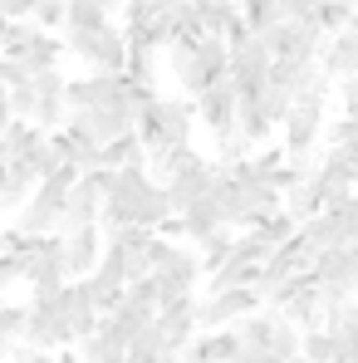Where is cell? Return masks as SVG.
Returning <instances> with one entry per match:
<instances>
[{"label":"cell","instance_id":"6da1fadb","mask_svg":"<svg viewBox=\"0 0 358 363\" xmlns=\"http://www.w3.org/2000/svg\"><path fill=\"white\" fill-rule=\"evenodd\" d=\"M191 128H196V104L191 99H162V94H152L138 108V138H142L147 152L191 143Z\"/></svg>","mask_w":358,"mask_h":363},{"label":"cell","instance_id":"7a4b0ae2","mask_svg":"<svg viewBox=\"0 0 358 363\" xmlns=\"http://www.w3.org/2000/svg\"><path fill=\"white\" fill-rule=\"evenodd\" d=\"M270 64H275V55H270L265 35L245 30V35H236V40H226V74H231L236 94H260Z\"/></svg>","mask_w":358,"mask_h":363},{"label":"cell","instance_id":"3957f363","mask_svg":"<svg viewBox=\"0 0 358 363\" xmlns=\"http://www.w3.org/2000/svg\"><path fill=\"white\" fill-rule=\"evenodd\" d=\"M324 118H329V104H319V99H295L290 113L275 128L280 143H285V152H290V157H309V152L324 143Z\"/></svg>","mask_w":358,"mask_h":363},{"label":"cell","instance_id":"277c9868","mask_svg":"<svg viewBox=\"0 0 358 363\" xmlns=\"http://www.w3.org/2000/svg\"><path fill=\"white\" fill-rule=\"evenodd\" d=\"M260 290L255 285H226V290H211L206 300H196V329H231L236 319L260 309Z\"/></svg>","mask_w":358,"mask_h":363},{"label":"cell","instance_id":"5b68a950","mask_svg":"<svg viewBox=\"0 0 358 363\" xmlns=\"http://www.w3.org/2000/svg\"><path fill=\"white\" fill-rule=\"evenodd\" d=\"M25 309H30L25 314V344H35V349H64V344H74V334L64 324V309H60V290L55 295H35Z\"/></svg>","mask_w":358,"mask_h":363},{"label":"cell","instance_id":"8992f818","mask_svg":"<svg viewBox=\"0 0 358 363\" xmlns=\"http://www.w3.org/2000/svg\"><path fill=\"white\" fill-rule=\"evenodd\" d=\"M265 45H270L275 60L309 64L319 55V45H324V30H319L314 20H275V25L265 30Z\"/></svg>","mask_w":358,"mask_h":363},{"label":"cell","instance_id":"52a82bcc","mask_svg":"<svg viewBox=\"0 0 358 363\" xmlns=\"http://www.w3.org/2000/svg\"><path fill=\"white\" fill-rule=\"evenodd\" d=\"M201 275H206V270H201V255H196V250H186V245H172V250H167V260L152 270V280H157V304L191 295Z\"/></svg>","mask_w":358,"mask_h":363},{"label":"cell","instance_id":"ba28073f","mask_svg":"<svg viewBox=\"0 0 358 363\" xmlns=\"http://www.w3.org/2000/svg\"><path fill=\"white\" fill-rule=\"evenodd\" d=\"M30 79H35V123H40L45 133L64 128V118H69V79L60 74V64L35 69Z\"/></svg>","mask_w":358,"mask_h":363},{"label":"cell","instance_id":"9c48e42d","mask_svg":"<svg viewBox=\"0 0 358 363\" xmlns=\"http://www.w3.org/2000/svg\"><path fill=\"white\" fill-rule=\"evenodd\" d=\"M236 84H231V74L226 79H216V84H206L191 104H196V123L211 133V138H221V133H231L236 128Z\"/></svg>","mask_w":358,"mask_h":363},{"label":"cell","instance_id":"30bf717a","mask_svg":"<svg viewBox=\"0 0 358 363\" xmlns=\"http://www.w3.org/2000/svg\"><path fill=\"white\" fill-rule=\"evenodd\" d=\"M157 334H162V344L172 349V354H181L186 344H191V334H196V300L191 295H181V300H167L157 304Z\"/></svg>","mask_w":358,"mask_h":363},{"label":"cell","instance_id":"8fae6325","mask_svg":"<svg viewBox=\"0 0 358 363\" xmlns=\"http://www.w3.org/2000/svg\"><path fill=\"white\" fill-rule=\"evenodd\" d=\"M60 309H64V324H69V334H74V344L84 339V334H94L99 329V309L89 300V290H84V280H64L60 285Z\"/></svg>","mask_w":358,"mask_h":363},{"label":"cell","instance_id":"7c38bea8","mask_svg":"<svg viewBox=\"0 0 358 363\" xmlns=\"http://www.w3.org/2000/svg\"><path fill=\"white\" fill-rule=\"evenodd\" d=\"M104 255V226H79V231H64V265H69V280L89 275Z\"/></svg>","mask_w":358,"mask_h":363},{"label":"cell","instance_id":"4fadbf2b","mask_svg":"<svg viewBox=\"0 0 358 363\" xmlns=\"http://www.w3.org/2000/svg\"><path fill=\"white\" fill-rule=\"evenodd\" d=\"M84 64L99 69V74H123V69H128V40H123V25H104V30L94 35V45H89Z\"/></svg>","mask_w":358,"mask_h":363},{"label":"cell","instance_id":"5bb4252c","mask_svg":"<svg viewBox=\"0 0 358 363\" xmlns=\"http://www.w3.org/2000/svg\"><path fill=\"white\" fill-rule=\"evenodd\" d=\"M314 177L334 182V186H358V143H339V147H324V157H314Z\"/></svg>","mask_w":358,"mask_h":363},{"label":"cell","instance_id":"9a60e30c","mask_svg":"<svg viewBox=\"0 0 358 363\" xmlns=\"http://www.w3.org/2000/svg\"><path fill=\"white\" fill-rule=\"evenodd\" d=\"M275 324H280V314H275L270 304H260L255 314H245V319H236V339H240V349H255V354H270V339H275Z\"/></svg>","mask_w":358,"mask_h":363},{"label":"cell","instance_id":"2e32d148","mask_svg":"<svg viewBox=\"0 0 358 363\" xmlns=\"http://www.w3.org/2000/svg\"><path fill=\"white\" fill-rule=\"evenodd\" d=\"M216 226H226V221H221V206H216V196H211V186H206V191L181 211V236H186V241H201V236H211Z\"/></svg>","mask_w":358,"mask_h":363},{"label":"cell","instance_id":"e0dca14e","mask_svg":"<svg viewBox=\"0 0 358 363\" xmlns=\"http://www.w3.org/2000/svg\"><path fill=\"white\" fill-rule=\"evenodd\" d=\"M99 167H147V147H142V138H138V128L99 147Z\"/></svg>","mask_w":358,"mask_h":363},{"label":"cell","instance_id":"ac0fdd59","mask_svg":"<svg viewBox=\"0 0 358 363\" xmlns=\"http://www.w3.org/2000/svg\"><path fill=\"white\" fill-rule=\"evenodd\" d=\"M35 167L25 162V157H10L5 167H0V196H5V206H20L30 191H35Z\"/></svg>","mask_w":358,"mask_h":363},{"label":"cell","instance_id":"d6986e66","mask_svg":"<svg viewBox=\"0 0 358 363\" xmlns=\"http://www.w3.org/2000/svg\"><path fill=\"white\" fill-rule=\"evenodd\" d=\"M79 359L84 363H128V344H118L108 329H94L79 339Z\"/></svg>","mask_w":358,"mask_h":363},{"label":"cell","instance_id":"ffe728a7","mask_svg":"<svg viewBox=\"0 0 358 363\" xmlns=\"http://www.w3.org/2000/svg\"><path fill=\"white\" fill-rule=\"evenodd\" d=\"M108 10L113 5H104V0H64V30H104V25H113Z\"/></svg>","mask_w":358,"mask_h":363},{"label":"cell","instance_id":"44dd1931","mask_svg":"<svg viewBox=\"0 0 358 363\" xmlns=\"http://www.w3.org/2000/svg\"><path fill=\"white\" fill-rule=\"evenodd\" d=\"M299 354H304V363H339L344 359V344H339V334H329L319 324V329H304L299 334Z\"/></svg>","mask_w":358,"mask_h":363},{"label":"cell","instance_id":"7402d4cb","mask_svg":"<svg viewBox=\"0 0 358 363\" xmlns=\"http://www.w3.org/2000/svg\"><path fill=\"white\" fill-rule=\"evenodd\" d=\"M40 35H45V30H40L35 20H10V30H5V40H0V55H10V60H30V50H35Z\"/></svg>","mask_w":358,"mask_h":363},{"label":"cell","instance_id":"603a6c76","mask_svg":"<svg viewBox=\"0 0 358 363\" xmlns=\"http://www.w3.org/2000/svg\"><path fill=\"white\" fill-rule=\"evenodd\" d=\"M231 245H236V231H231V226H216L211 236H201V241H196V255H201V270L211 275V270H216V265H221V260L231 255Z\"/></svg>","mask_w":358,"mask_h":363},{"label":"cell","instance_id":"cb8c5ba5","mask_svg":"<svg viewBox=\"0 0 358 363\" xmlns=\"http://www.w3.org/2000/svg\"><path fill=\"white\" fill-rule=\"evenodd\" d=\"M152 319H157V314H152ZM162 354H172V349L162 344L157 324H147V329L133 334V344H128V363H162Z\"/></svg>","mask_w":358,"mask_h":363},{"label":"cell","instance_id":"d4e9b609","mask_svg":"<svg viewBox=\"0 0 358 363\" xmlns=\"http://www.w3.org/2000/svg\"><path fill=\"white\" fill-rule=\"evenodd\" d=\"M79 280H84V290H89V300H94L99 314L118 309V300H123V285H118V280H108V275H99V270H94V275H79Z\"/></svg>","mask_w":358,"mask_h":363},{"label":"cell","instance_id":"484cf974","mask_svg":"<svg viewBox=\"0 0 358 363\" xmlns=\"http://www.w3.org/2000/svg\"><path fill=\"white\" fill-rule=\"evenodd\" d=\"M354 15H358V10H349V5H339V0H314V25H319L324 35L344 30V25H349Z\"/></svg>","mask_w":358,"mask_h":363},{"label":"cell","instance_id":"4316f807","mask_svg":"<svg viewBox=\"0 0 358 363\" xmlns=\"http://www.w3.org/2000/svg\"><path fill=\"white\" fill-rule=\"evenodd\" d=\"M25 304H10L0 300V339H10V344H25Z\"/></svg>","mask_w":358,"mask_h":363},{"label":"cell","instance_id":"83f0119b","mask_svg":"<svg viewBox=\"0 0 358 363\" xmlns=\"http://www.w3.org/2000/svg\"><path fill=\"white\" fill-rule=\"evenodd\" d=\"M299 334H304V329H295L290 319H280V324H275V339H270V359H295Z\"/></svg>","mask_w":358,"mask_h":363},{"label":"cell","instance_id":"f1b7e54d","mask_svg":"<svg viewBox=\"0 0 358 363\" xmlns=\"http://www.w3.org/2000/svg\"><path fill=\"white\" fill-rule=\"evenodd\" d=\"M5 99H10V113H15V118H35V79L10 84V89H5Z\"/></svg>","mask_w":358,"mask_h":363},{"label":"cell","instance_id":"f546056e","mask_svg":"<svg viewBox=\"0 0 358 363\" xmlns=\"http://www.w3.org/2000/svg\"><path fill=\"white\" fill-rule=\"evenodd\" d=\"M25 162H30V167H35V177H50V172H60V167H64L60 147H55V143H50V138H45V143H40V147H35V152H30V157H25Z\"/></svg>","mask_w":358,"mask_h":363},{"label":"cell","instance_id":"4dcf8cb0","mask_svg":"<svg viewBox=\"0 0 358 363\" xmlns=\"http://www.w3.org/2000/svg\"><path fill=\"white\" fill-rule=\"evenodd\" d=\"M250 152H255V147H250V143L240 138L236 128L216 138V162H240V157H250Z\"/></svg>","mask_w":358,"mask_h":363},{"label":"cell","instance_id":"1f68e13d","mask_svg":"<svg viewBox=\"0 0 358 363\" xmlns=\"http://www.w3.org/2000/svg\"><path fill=\"white\" fill-rule=\"evenodd\" d=\"M35 25L40 30H64V0H35Z\"/></svg>","mask_w":358,"mask_h":363},{"label":"cell","instance_id":"d6a6232c","mask_svg":"<svg viewBox=\"0 0 358 363\" xmlns=\"http://www.w3.org/2000/svg\"><path fill=\"white\" fill-rule=\"evenodd\" d=\"M5 363H55V349H35V344H15Z\"/></svg>","mask_w":358,"mask_h":363},{"label":"cell","instance_id":"836d02e7","mask_svg":"<svg viewBox=\"0 0 358 363\" xmlns=\"http://www.w3.org/2000/svg\"><path fill=\"white\" fill-rule=\"evenodd\" d=\"M25 79H30V64L0 55V84H5V89H10V84H25Z\"/></svg>","mask_w":358,"mask_h":363},{"label":"cell","instance_id":"e575fe53","mask_svg":"<svg viewBox=\"0 0 358 363\" xmlns=\"http://www.w3.org/2000/svg\"><path fill=\"white\" fill-rule=\"evenodd\" d=\"M280 20H314V0H275Z\"/></svg>","mask_w":358,"mask_h":363},{"label":"cell","instance_id":"d590c367","mask_svg":"<svg viewBox=\"0 0 358 363\" xmlns=\"http://www.w3.org/2000/svg\"><path fill=\"white\" fill-rule=\"evenodd\" d=\"M5 20H35V0H0Z\"/></svg>","mask_w":358,"mask_h":363},{"label":"cell","instance_id":"8d00e7d4","mask_svg":"<svg viewBox=\"0 0 358 363\" xmlns=\"http://www.w3.org/2000/svg\"><path fill=\"white\" fill-rule=\"evenodd\" d=\"M15 118V113H10V99H5V94H0V133H5V123Z\"/></svg>","mask_w":358,"mask_h":363},{"label":"cell","instance_id":"74e56055","mask_svg":"<svg viewBox=\"0 0 358 363\" xmlns=\"http://www.w3.org/2000/svg\"><path fill=\"white\" fill-rule=\"evenodd\" d=\"M10 349H15V344H10V339H0V363L10 359Z\"/></svg>","mask_w":358,"mask_h":363},{"label":"cell","instance_id":"f35d334b","mask_svg":"<svg viewBox=\"0 0 358 363\" xmlns=\"http://www.w3.org/2000/svg\"><path fill=\"white\" fill-rule=\"evenodd\" d=\"M162 363H181V354H162Z\"/></svg>","mask_w":358,"mask_h":363},{"label":"cell","instance_id":"ab89813d","mask_svg":"<svg viewBox=\"0 0 358 363\" xmlns=\"http://www.w3.org/2000/svg\"><path fill=\"white\" fill-rule=\"evenodd\" d=\"M5 30H10V20H5V15H0V40H5Z\"/></svg>","mask_w":358,"mask_h":363},{"label":"cell","instance_id":"60d3db41","mask_svg":"<svg viewBox=\"0 0 358 363\" xmlns=\"http://www.w3.org/2000/svg\"><path fill=\"white\" fill-rule=\"evenodd\" d=\"M339 5H349V10H358V0H339Z\"/></svg>","mask_w":358,"mask_h":363},{"label":"cell","instance_id":"b9f144b4","mask_svg":"<svg viewBox=\"0 0 358 363\" xmlns=\"http://www.w3.org/2000/svg\"><path fill=\"white\" fill-rule=\"evenodd\" d=\"M104 5H123V0H104Z\"/></svg>","mask_w":358,"mask_h":363},{"label":"cell","instance_id":"7bdbcfd3","mask_svg":"<svg viewBox=\"0 0 358 363\" xmlns=\"http://www.w3.org/2000/svg\"><path fill=\"white\" fill-rule=\"evenodd\" d=\"M0 206H5V196H0Z\"/></svg>","mask_w":358,"mask_h":363},{"label":"cell","instance_id":"ee69618b","mask_svg":"<svg viewBox=\"0 0 358 363\" xmlns=\"http://www.w3.org/2000/svg\"><path fill=\"white\" fill-rule=\"evenodd\" d=\"M0 94H5V84H0Z\"/></svg>","mask_w":358,"mask_h":363}]
</instances>
